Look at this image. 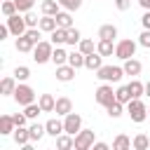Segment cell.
<instances>
[{"mask_svg": "<svg viewBox=\"0 0 150 150\" xmlns=\"http://www.w3.org/2000/svg\"><path fill=\"white\" fill-rule=\"evenodd\" d=\"M28 131H30V141H40V138L47 134L45 124H38V122H35V124H30V127H28Z\"/></svg>", "mask_w": 150, "mask_h": 150, "instance_id": "cell-32", "label": "cell"}, {"mask_svg": "<svg viewBox=\"0 0 150 150\" xmlns=\"http://www.w3.org/2000/svg\"><path fill=\"white\" fill-rule=\"evenodd\" d=\"M12 75H14V77H16L19 82H23V80H28V77H30V70H28L26 66H16Z\"/></svg>", "mask_w": 150, "mask_h": 150, "instance_id": "cell-38", "label": "cell"}, {"mask_svg": "<svg viewBox=\"0 0 150 150\" xmlns=\"http://www.w3.org/2000/svg\"><path fill=\"white\" fill-rule=\"evenodd\" d=\"M141 23H143V28L150 30V9H145V14L141 16Z\"/></svg>", "mask_w": 150, "mask_h": 150, "instance_id": "cell-47", "label": "cell"}, {"mask_svg": "<svg viewBox=\"0 0 150 150\" xmlns=\"http://www.w3.org/2000/svg\"><path fill=\"white\" fill-rule=\"evenodd\" d=\"M66 40H68V28H56V30H52V42L54 45H66Z\"/></svg>", "mask_w": 150, "mask_h": 150, "instance_id": "cell-30", "label": "cell"}, {"mask_svg": "<svg viewBox=\"0 0 150 150\" xmlns=\"http://www.w3.org/2000/svg\"><path fill=\"white\" fill-rule=\"evenodd\" d=\"M131 143H134V141H131L127 134H117V138L112 141V150H129V148H134Z\"/></svg>", "mask_w": 150, "mask_h": 150, "instance_id": "cell-23", "label": "cell"}, {"mask_svg": "<svg viewBox=\"0 0 150 150\" xmlns=\"http://www.w3.org/2000/svg\"><path fill=\"white\" fill-rule=\"evenodd\" d=\"M134 150H148L150 148V138L145 136V134H138V136H134Z\"/></svg>", "mask_w": 150, "mask_h": 150, "instance_id": "cell-33", "label": "cell"}, {"mask_svg": "<svg viewBox=\"0 0 150 150\" xmlns=\"http://www.w3.org/2000/svg\"><path fill=\"white\" fill-rule=\"evenodd\" d=\"M117 38V26L112 23H103L98 28V40H115Z\"/></svg>", "mask_w": 150, "mask_h": 150, "instance_id": "cell-19", "label": "cell"}, {"mask_svg": "<svg viewBox=\"0 0 150 150\" xmlns=\"http://www.w3.org/2000/svg\"><path fill=\"white\" fill-rule=\"evenodd\" d=\"M23 112H26V117H28V120H35V117L42 112V108H40V103H35V101H33V103L23 105Z\"/></svg>", "mask_w": 150, "mask_h": 150, "instance_id": "cell-34", "label": "cell"}, {"mask_svg": "<svg viewBox=\"0 0 150 150\" xmlns=\"http://www.w3.org/2000/svg\"><path fill=\"white\" fill-rule=\"evenodd\" d=\"M115 101H120V103H129L131 101V91H129V87L124 84V87H120V89H115Z\"/></svg>", "mask_w": 150, "mask_h": 150, "instance_id": "cell-31", "label": "cell"}, {"mask_svg": "<svg viewBox=\"0 0 150 150\" xmlns=\"http://www.w3.org/2000/svg\"><path fill=\"white\" fill-rule=\"evenodd\" d=\"M101 66H103V56H101L98 52L87 54V59H84V68H89V70H98Z\"/></svg>", "mask_w": 150, "mask_h": 150, "instance_id": "cell-15", "label": "cell"}, {"mask_svg": "<svg viewBox=\"0 0 150 150\" xmlns=\"http://www.w3.org/2000/svg\"><path fill=\"white\" fill-rule=\"evenodd\" d=\"M56 148H59V150H70V148H75V136L63 131L61 136H56Z\"/></svg>", "mask_w": 150, "mask_h": 150, "instance_id": "cell-18", "label": "cell"}, {"mask_svg": "<svg viewBox=\"0 0 150 150\" xmlns=\"http://www.w3.org/2000/svg\"><path fill=\"white\" fill-rule=\"evenodd\" d=\"M96 52H98L101 56H112V54H115V42H112V40H98Z\"/></svg>", "mask_w": 150, "mask_h": 150, "instance_id": "cell-22", "label": "cell"}, {"mask_svg": "<svg viewBox=\"0 0 150 150\" xmlns=\"http://www.w3.org/2000/svg\"><path fill=\"white\" fill-rule=\"evenodd\" d=\"M138 45L145 47V49H150V30L148 28H143V33L138 35Z\"/></svg>", "mask_w": 150, "mask_h": 150, "instance_id": "cell-44", "label": "cell"}, {"mask_svg": "<svg viewBox=\"0 0 150 150\" xmlns=\"http://www.w3.org/2000/svg\"><path fill=\"white\" fill-rule=\"evenodd\" d=\"M94 145V129H80L75 134V150H89Z\"/></svg>", "mask_w": 150, "mask_h": 150, "instance_id": "cell-8", "label": "cell"}, {"mask_svg": "<svg viewBox=\"0 0 150 150\" xmlns=\"http://www.w3.org/2000/svg\"><path fill=\"white\" fill-rule=\"evenodd\" d=\"M145 96H150V80L145 82Z\"/></svg>", "mask_w": 150, "mask_h": 150, "instance_id": "cell-50", "label": "cell"}, {"mask_svg": "<svg viewBox=\"0 0 150 150\" xmlns=\"http://www.w3.org/2000/svg\"><path fill=\"white\" fill-rule=\"evenodd\" d=\"M127 115L131 117V122L141 124V122H145V117H148V105H145L141 98H131V101L127 103Z\"/></svg>", "mask_w": 150, "mask_h": 150, "instance_id": "cell-1", "label": "cell"}, {"mask_svg": "<svg viewBox=\"0 0 150 150\" xmlns=\"http://www.w3.org/2000/svg\"><path fill=\"white\" fill-rule=\"evenodd\" d=\"M94 98H96V103H101V105H108V103H112L115 101V91H112V84L110 82H103L96 91H94Z\"/></svg>", "mask_w": 150, "mask_h": 150, "instance_id": "cell-7", "label": "cell"}, {"mask_svg": "<svg viewBox=\"0 0 150 150\" xmlns=\"http://www.w3.org/2000/svg\"><path fill=\"white\" fill-rule=\"evenodd\" d=\"M23 19H26V26H28V28H38V26H40V19H38L33 12H26Z\"/></svg>", "mask_w": 150, "mask_h": 150, "instance_id": "cell-42", "label": "cell"}, {"mask_svg": "<svg viewBox=\"0 0 150 150\" xmlns=\"http://www.w3.org/2000/svg\"><path fill=\"white\" fill-rule=\"evenodd\" d=\"M16 77L14 75H9V77H2V82H0V94L2 96H14V91H16Z\"/></svg>", "mask_w": 150, "mask_h": 150, "instance_id": "cell-11", "label": "cell"}, {"mask_svg": "<svg viewBox=\"0 0 150 150\" xmlns=\"http://www.w3.org/2000/svg\"><path fill=\"white\" fill-rule=\"evenodd\" d=\"M122 75H124V68L122 66H101L96 70V77L101 82H120Z\"/></svg>", "mask_w": 150, "mask_h": 150, "instance_id": "cell-3", "label": "cell"}, {"mask_svg": "<svg viewBox=\"0 0 150 150\" xmlns=\"http://www.w3.org/2000/svg\"><path fill=\"white\" fill-rule=\"evenodd\" d=\"M23 35H28V38H30V40L38 45V42H40V38H42V28H40V26H38V28H28Z\"/></svg>", "mask_w": 150, "mask_h": 150, "instance_id": "cell-43", "label": "cell"}, {"mask_svg": "<svg viewBox=\"0 0 150 150\" xmlns=\"http://www.w3.org/2000/svg\"><path fill=\"white\" fill-rule=\"evenodd\" d=\"M54 112H56V115H61V117H66L68 112H73V101H70L68 96L56 98V108H54Z\"/></svg>", "mask_w": 150, "mask_h": 150, "instance_id": "cell-13", "label": "cell"}, {"mask_svg": "<svg viewBox=\"0 0 150 150\" xmlns=\"http://www.w3.org/2000/svg\"><path fill=\"white\" fill-rule=\"evenodd\" d=\"M56 23H59L61 28H73V16H70V12H68V9H61V12L56 14Z\"/></svg>", "mask_w": 150, "mask_h": 150, "instance_id": "cell-28", "label": "cell"}, {"mask_svg": "<svg viewBox=\"0 0 150 150\" xmlns=\"http://www.w3.org/2000/svg\"><path fill=\"white\" fill-rule=\"evenodd\" d=\"M138 2H141V7H143V9H150V0H138Z\"/></svg>", "mask_w": 150, "mask_h": 150, "instance_id": "cell-49", "label": "cell"}, {"mask_svg": "<svg viewBox=\"0 0 150 150\" xmlns=\"http://www.w3.org/2000/svg\"><path fill=\"white\" fill-rule=\"evenodd\" d=\"M61 9H68V12H77L82 7V0H59Z\"/></svg>", "mask_w": 150, "mask_h": 150, "instance_id": "cell-37", "label": "cell"}, {"mask_svg": "<svg viewBox=\"0 0 150 150\" xmlns=\"http://www.w3.org/2000/svg\"><path fill=\"white\" fill-rule=\"evenodd\" d=\"M115 7H117L120 12H127V9L131 7V0H115Z\"/></svg>", "mask_w": 150, "mask_h": 150, "instance_id": "cell-46", "label": "cell"}, {"mask_svg": "<svg viewBox=\"0 0 150 150\" xmlns=\"http://www.w3.org/2000/svg\"><path fill=\"white\" fill-rule=\"evenodd\" d=\"M38 103H40L42 112H54V108H56V98H54L52 94H40Z\"/></svg>", "mask_w": 150, "mask_h": 150, "instance_id": "cell-17", "label": "cell"}, {"mask_svg": "<svg viewBox=\"0 0 150 150\" xmlns=\"http://www.w3.org/2000/svg\"><path fill=\"white\" fill-rule=\"evenodd\" d=\"M12 120H14V124H16V127H26V120H28V117H26V112H14V115H12Z\"/></svg>", "mask_w": 150, "mask_h": 150, "instance_id": "cell-45", "label": "cell"}, {"mask_svg": "<svg viewBox=\"0 0 150 150\" xmlns=\"http://www.w3.org/2000/svg\"><path fill=\"white\" fill-rule=\"evenodd\" d=\"M136 42L134 40H129V38H124V40H120L117 45H115V56L117 59H122V61H127V59H131L134 54H136Z\"/></svg>", "mask_w": 150, "mask_h": 150, "instance_id": "cell-4", "label": "cell"}, {"mask_svg": "<svg viewBox=\"0 0 150 150\" xmlns=\"http://www.w3.org/2000/svg\"><path fill=\"white\" fill-rule=\"evenodd\" d=\"M12 136H14V143L16 145H26V143H30V131L26 129V127H16L14 131H12Z\"/></svg>", "mask_w": 150, "mask_h": 150, "instance_id": "cell-14", "label": "cell"}, {"mask_svg": "<svg viewBox=\"0 0 150 150\" xmlns=\"http://www.w3.org/2000/svg\"><path fill=\"white\" fill-rule=\"evenodd\" d=\"M14 47H16V52H33V47H35V42L28 38V35H19L16 38V42H14Z\"/></svg>", "mask_w": 150, "mask_h": 150, "instance_id": "cell-20", "label": "cell"}, {"mask_svg": "<svg viewBox=\"0 0 150 150\" xmlns=\"http://www.w3.org/2000/svg\"><path fill=\"white\" fill-rule=\"evenodd\" d=\"M84 59H87V54H82V52H70L68 54V63L73 68H84Z\"/></svg>", "mask_w": 150, "mask_h": 150, "instance_id": "cell-29", "label": "cell"}, {"mask_svg": "<svg viewBox=\"0 0 150 150\" xmlns=\"http://www.w3.org/2000/svg\"><path fill=\"white\" fill-rule=\"evenodd\" d=\"M14 129H16V124H14L12 115H2V117H0V134L7 136V134H12Z\"/></svg>", "mask_w": 150, "mask_h": 150, "instance_id": "cell-27", "label": "cell"}, {"mask_svg": "<svg viewBox=\"0 0 150 150\" xmlns=\"http://www.w3.org/2000/svg\"><path fill=\"white\" fill-rule=\"evenodd\" d=\"M40 28H42L45 33H52V30H56V28H59V23H56V16L42 14V19H40Z\"/></svg>", "mask_w": 150, "mask_h": 150, "instance_id": "cell-24", "label": "cell"}, {"mask_svg": "<svg viewBox=\"0 0 150 150\" xmlns=\"http://www.w3.org/2000/svg\"><path fill=\"white\" fill-rule=\"evenodd\" d=\"M91 148H94V150H108V143H103V141H94Z\"/></svg>", "mask_w": 150, "mask_h": 150, "instance_id": "cell-48", "label": "cell"}, {"mask_svg": "<svg viewBox=\"0 0 150 150\" xmlns=\"http://www.w3.org/2000/svg\"><path fill=\"white\" fill-rule=\"evenodd\" d=\"M54 42H47V40H40L35 47H33V61L35 63H47L52 61V52H54Z\"/></svg>", "mask_w": 150, "mask_h": 150, "instance_id": "cell-2", "label": "cell"}, {"mask_svg": "<svg viewBox=\"0 0 150 150\" xmlns=\"http://www.w3.org/2000/svg\"><path fill=\"white\" fill-rule=\"evenodd\" d=\"M63 129H66V134H77L80 129H82V117L77 115V112H68L66 117H63Z\"/></svg>", "mask_w": 150, "mask_h": 150, "instance_id": "cell-9", "label": "cell"}, {"mask_svg": "<svg viewBox=\"0 0 150 150\" xmlns=\"http://www.w3.org/2000/svg\"><path fill=\"white\" fill-rule=\"evenodd\" d=\"M7 26H9V30H12V35H14V38H19V35H23V33L28 30L26 19L21 16V12H16V14L7 16Z\"/></svg>", "mask_w": 150, "mask_h": 150, "instance_id": "cell-5", "label": "cell"}, {"mask_svg": "<svg viewBox=\"0 0 150 150\" xmlns=\"http://www.w3.org/2000/svg\"><path fill=\"white\" fill-rule=\"evenodd\" d=\"M14 2H16V9H19L21 14L30 12V9H33V5H35V0H14Z\"/></svg>", "mask_w": 150, "mask_h": 150, "instance_id": "cell-40", "label": "cell"}, {"mask_svg": "<svg viewBox=\"0 0 150 150\" xmlns=\"http://www.w3.org/2000/svg\"><path fill=\"white\" fill-rule=\"evenodd\" d=\"M45 129H47V134H49V136H54V138H56V136H61V134L66 131V129H63V122H61L59 117L47 120V122H45Z\"/></svg>", "mask_w": 150, "mask_h": 150, "instance_id": "cell-12", "label": "cell"}, {"mask_svg": "<svg viewBox=\"0 0 150 150\" xmlns=\"http://www.w3.org/2000/svg\"><path fill=\"white\" fill-rule=\"evenodd\" d=\"M77 47H80V52H82V54H91V52H94V40H87V38H82Z\"/></svg>", "mask_w": 150, "mask_h": 150, "instance_id": "cell-41", "label": "cell"}, {"mask_svg": "<svg viewBox=\"0 0 150 150\" xmlns=\"http://www.w3.org/2000/svg\"><path fill=\"white\" fill-rule=\"evenodd\" d=\"M52 61H54L56 66H63V63H68V52H66L61 45H56V47H54V52H52Z\"/></svg>", "mask_w": 150, "mask_h": 150, "instance_id": "cell-25", "label": "cell"}, {"mask_svg": "<svg viewBox=\"0 0 150 150\" xmlns=\"http://www.w3.org/2000/svg\"><path fill=\"white\" fill-rule=\"evenodd\" d=\"M80 40H82V33H80L77 28H68V40H66V45L75 47V45H80Z\"/></svg>", "mask_w": 150, "mask_h": 150, "instance_id": "cell-36", "label": "cell"}, {"mask_svg": "<svg viewBox=\"0 0 150 150\" xmlns=\"http://www.w3.org/2000/svg\"><path fill=\"white\" fill-rule=\"evenodd\" d=\"M122 68H124V75H134V77H136V75H141V68H143V66H141V61H138V59H134V56H131V59H127V61H124V66H122Z\"/></svg>", "mask_w": 150, "mask_h": 150, "instance_id": "cell-16", "label": "cell"}, {"mask_svg": "<svg viewBox=\"0 0 150 150\" xmlns=\"http://www.w3.org/2000/svg\"><path fill=\"white\" fill-rule=\"evenodd\" d=\"M40 9H42V14H49V16H56V14L61 12V5H59V0H42V5H40Z\"/></svg>", "mask_w": 150, "mask_h": 150, "instance_id": "cell-21", "label": "cell"}, {"mask_svg": "<svg viewBox=\"0 0 150 150\" xmlns=\"http://www.w3.org/2000/svg\"><path fill=\"white\" fill-rule=\"evenodd\" d=\"M122 108H124V103H120V101H112V103L105 105V110H108V115H110L112 120H117V117L122 115Z\"/></svg>", "mask_w": 150, "mask_h": 150, "instance_id": "cell-35", "label": "cell"}, {"mask_svg": "<svg viewBox=\"0 0 150 150\" xmlns=\"http://www.w3.org/2000/svg\"><path fill=\"white\" fill-rule=\"evenodd\" d=\"M16 12H19V9H16V2H14V0H5V2H2V14H5V16H12V14H16Z\"/></svg>", "mask_w": 150, "mask_h": 150, "instance_id": "cell-39", "label": "cell"}, {"mask_svg": "<svg viewBox=\"0 0 150 150\" xmlns=\"http://www.w3.org/2000/svg\"><path fill=\"white\" fill-rule=\"evenodd\" d=\"M127 87H129V91H131V98H141V96H145V84H143L141 80H131Z\"/></svg>", "mask_w": 150, "mask_h": 150, "instance_id": "cell-26", "label": "cell"}, {"mask_svg": "<svg viewBox=\"0 0 150 150\" xmlns=\"http://www.w3.org/2000/svg\"><path fill=\"white\" fill-rule=\"evenodd\" d=\"M75 70H77V68H73L70 63L56 66V80H59V82H70V80L75 77Z\"/></svg>", "mask_w": 150, "mask_h": 150, "instance_id": "cell-10", "label": "cell"}, {"mask_svg": "<svg viewBox=\"0 0 150 150\" xmlns=\"http://www.w3.org/2000/svg\"><path fill=\"white\" fill-rule=\"evenodd\" d=\"M148 115H150V105H148Z\"/></svg>", "mask_w": 150, "mask_h": 150, "instance_id": "cell-51", "label": "cell"}, {"mask_svg": "<svg viewBox=\"0 0 150 150\" xmlns=\"http://www.w3.org/2000/svg\"><path fill=\"white\" fill-rule=\"evenodd\" d=\"M14 101H16L19 105H28V103H33V101H35V91H33V87H28V84H16Z\"/></svg>", "mask_w": 150, "mask_h": 150, "instance_id": "cell-6", "label": "cell"}]
</instances>
